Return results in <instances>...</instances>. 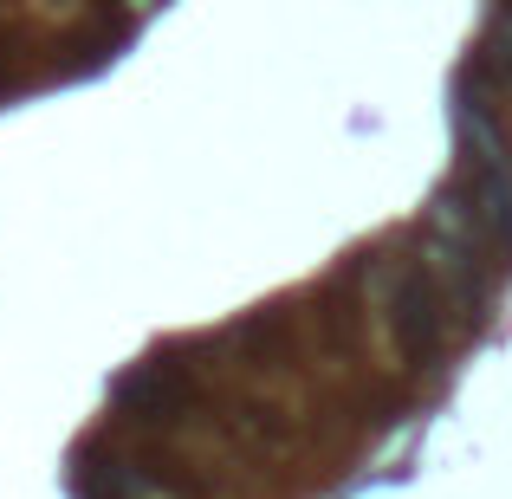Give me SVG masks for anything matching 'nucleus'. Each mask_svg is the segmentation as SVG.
Masks as SVG:
<instances>
[{
    "instance_id": "nucleus-2",
    "label": "nucleus",
    "mask_w": 512,
    "mask_h": 499,
    "mask_svg": "<svg viewBox=\"0 0 512 499\" xmlns=\"http://www.w3.org/2000/svg\"><path fill=\"white\" fill-rule=\"evenodd\" d=\"M117 402L124 409H137V415H182L188 402H195V383H188V370L182 363H143L137 376H124L117 383Z\"/></svg>"
},
{
    "instance_id": "nucleus-1",
    "label": "nucleus",
    "mask_w": 512,
    "mask_h": 499,
    "mask_svg": "<svg viewBox=\"0 0 512 499\" xmlns=\"http://www.w3.org/2000/svg\"><path fill=\"white\" fill-rule=\"evenodd\" d=\"M383 305H389V325H396V344L402 357L428 363L448 337V318H454V299L441 286L435 266L422 260H383Z\"/></svg>"
}]
</instances>
